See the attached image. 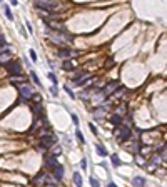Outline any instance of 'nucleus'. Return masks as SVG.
I'll use <instances>...</instances> for the list:
<instances>
[{"instance_id":"nucleus-1","label":"nucleus","mask_w":167,"mask_h":187,"mask_svg":"<svg viewBox=\"0 0 167 187\" xmlns=\"http://www.w3.org/2000/svg\"><path fill=\"white\" fill-rule=\"evenodd\" d=\"M37 9H40V10H47V14H50L52 10H55L59 7V2H45V0H39L35 4Z\"/></svg>"},{"instance_id":"nucleus-2","label":"nucleus","mask_w":167,"mask_h":187,"mask_svg":"<svg viewBox=\"0 0 167 187\" xmlns=\"http://www.w3.org/2000/svg\"><path fill=\"white\" fill-rule=\"evenodd\" d=\"M42 142H40V149H49L55 144V137L54 135H40Z\"/></svg>"},{"instance_id":"nucleus-3","label":"nucleus","mask_w":167,"mask_h":187,"mask_svg":"<svg viewBox=\"0 0 167 187\" xmlns=\"http://www.w3.org/2000/svg\"><path fill=\"white\" fill-rule=\"evenodd\" d=\"M7 70L10 72L12 77H15V75H20V72H22L20 64H19V62H9V64H7Z\"/></svg>"},{"instance_id":"nucleus-4","label":"nucleus","mask_w":167,"mask_h":187,"mask_svg":"<svg viewBox=\"0 0 167 187\" xmlns=\"http://www.w3.org/2000/svg\"><path fill=\"white\" fill-rule=\"evenodd\" d=\"M19 92H20V95L24 99H30L32 95H34V92H32V89L29 87V85H20V87H19Z\"/></svg>"},{"instance_id":"nucleus-5","label":"nucleus","mask_w":167,"mask_h":187,"mask_svg":"<svg viewBox=\"0 0 167 187\" xmlns=\"http://www.w3.org/2000/svg\"><path fill=\"white\" fill-rule=\"evenodd\" d=\"M117 137H119V140H127L129 137H131V129H127V127H122V129L117 132Z\"/></svg>"},{"instance_id":"nucleus-6","label":"nucleus","mask_w":167,"mask_h":187,"mask_svg":"<svg viewBox=\"0 0 167 187\" xmlns=\"http://www.w3.org/2000/svg\"><path fill=\"white\" fill-rule=\"evenodd\" d=\"M54 177H55V181H62V177H64V167L60 166V164H57V166L54 167Z\"/></svg>"},{"instance_id":"nucleus-7","label":"nucleus","mask_w":167,"mask_h":187,"mask_svg":"<svg viewBox=\"0 0 167 187\" xmlns=\"http://www.w3.org/2000/svg\"><path fill=\"white\" fill-rule=\"evenodd\" d=\"M45 166H47V169H52L54 171V167L57 166V159H55V156H50L45 159Z\"/></svg>"},{"instance_id":"nucleus-8","label":"nucleus","mask_w":167,"mask_h":187,"mask_svg":"<svg viewBox=\"0 0 167 187\" xmlns=\"http://www.w3.org/2000/svg\"><path fill=\"white\" fill-rule=\"evenodd\" d=\"M50 40H54L55 44H64V35H60V32L59 34H50Z\"/></svg>"},{"instance_id":"nucleus-9","label":"nucleus","mask_w":167,"mask_h":187,"mask_svg":"<svg viewBox=\"0 0 167 187\" xmlns=\"http://www.w3.org/2000/svg\"><path fill=\"white\" fill-rule=\"evenodd\" d=\"M134 187H144V184H146V179L144 177H141V176H137V177H134Z\"/></svg>"},{"instance_id":"nucleus-10","label":"nucleus","mask_w":167,"mask_h":187,"mask_svg":"<svg viewBox=\"0 0 167 187\" xmlns=\"http://www.w3.org/2000/svg\"><path fill=\"white\" fill-rule=\"evenodd\" d=\"M10 57V52H0V64H9Z\"/></svg>"},{"instance_id":"nucleus-11","label":"nucleus","mask_w":167,"mask_h":187,"mask_svg":"<svg viewBox=\"0 0 167 187\" xmlns=\"http://www.w3.org/2000/svg\"><path fill=\"white\" fill-rule=\"evenodd\" d=\"M89 79H92V77L89 75V74H84V75H82L80 79H77V80H75V85H84V84L87 82Z\"/></svg>"},{"instance_id":"nucleus-12","label":"nucleus","mask_w":167,"mask_h":187,"mask_svg":"<svg viewBox=\"0 0 167 187\" xmlns=\"http://www.w3.org/2000/svg\"><path fill=\"white\" fill-rule=\"evenodd\" d=\"M74 182H75V187H82V176L79 172H74Z\"/></svg>"},{"instance_id":"nucleus-13","label":"nucleus","mask_w":167,"mask_h":187,"mask_svg":"<svg viewBox=\"0 0 167 187\" xmlns=\"http://www.w3.org/2000/svg\"><path fill=\"white\" fill-rule=\"evenodd\" d=\"M110 122H112V125H120L122 124V117H120L119 114H115L110 117Z\"/></svg>"},{"instance_id":"nucleus-14","label":"nucleus","mask_w":167,"mask_h":187,"mask_svg":"<svg viewBox=\"0 0 167 187\" xmlns=\"http://www.w3.org/2000/svg\"><path fill=\"white\" fill-rule=\"evenodd\" d=\"M95 149H97V154H99L100 157H105V156H107V151H105V147H104V146L97 144V146H95Z\"/></svg>"},{"instance_id":"nucleus-15","label":"nucleus","mask_w":167,"mask_h":187,"mask_svg":"<svg viewBox=\"0 0 167 187\" xmlns=\"http://www.w3.org/2000/svg\"><path fill=\"white\" fill-rule=\"evenodd\" d=\"M59 55H60V57H70V55H74V52L70 50V49H60Z\"/></svg>"},{"instance_id":"nucleus-16","label":"nucleus","mask_w":167,"mask_h":187,"mask_svg":"<svg viewBox=\"0 0 167 187\" xmlns=\"http://www.w3.org/2000/svg\"><path fill=\"white\" fill-rule=\"evenodd\" d=\"M30 77H32V80H34V84L40 87V85H42V82H40V80H39V75H37V74L34 72V70H30Z\"/></svg>"},{"instance_id":"nucleus-17","label":"nucleus","mask_w":167,"mask_h":187,"mask_svg":"<svg viewBox=\"0 0 167 187\" xmlns=\"http://www.w3.org/2000/svg\"><path fill=\"white\" fill-rule=\"evenodd\" d=\"M32 110H34V114H35L37 117H44V110H42L40 105H35V107H34Z\"/></svg>"},{"instance_id":"nucleus-18","label":"nucleus","mask_w":167,"mask_h":187,"mask_svg":"<svg viewBox=\"0 0 167 187\" xmlns=\"http://www.w3.org/2000/svg\"><path fill=\"white\" fill-rule=\"evenodd\" d=\"M62 69H64V70H67V72H70V70H74V65H72V62H70V60H65V62H64V65H62Z\"/></svg>"},{"instance_id":"nucleus-19","label":"nucleus","mask_w":167,"mask_h":187,"mask_svg":"<svg viewBox=\"0 0 167 187\" xmlns=\"http://www.w3.org/2000/svg\"><path fill=\"white\" fill-rule=\"evenodd\" d=\"M115 87H117V84H115V82H110L109 85L105 87V94H110L112 90H115Z\"/></svg>"},{"instance_id":"nucleus-20","label":"nucleus","mask_w":167,"mask_h":187,"mask_svg":"<svg viewBox=\"0 0 167 187\" xmlns=\"http://www.w3.org/2000/svg\"><path fill=\"white\" fill-rule=\"evenodd\" d=\"M4 12H5V15H7V19H9V20H14V15H12V12H10V9H9V7H4Z\"/></svg>"},{"instance_id":"nucleus-21","label":"nucleus","mask_w":167,"mask_h":187,"mask_svg":"<svg viewBox=\"0 0 167 187\" xmlns=\"http://www.w3.org/2000/svg\"><path fill=\"white\" fill-rule=\"evenodd\" d=\"M112 164H114L115 167H119L120 164H122V162H120V159H119L117 156H112Z\"/></svg>"},{"instance_id":"nucleus-22","label":"nucleus","mask_w":167,"mask_h":187,"mask_svg":"<svg viewBox=\"0 0 167 187\" xmlns=\"http://www.w3.org/2000/svg\"><path fill=\"white\" fill-rule=\"evenodd\" d=\"M75 135H77V139H79V142H85V139H84V135H82V132H80V130H77V132H75Z\"/></svg>"},{"instance_id":"nucleus-23","label":"nucleus","mask_w":167,"mask_h":187,"mask_svg":"<svg viewBox=\"0 0 167 187\" xmlns=\"http://www.w3.org/2000/svg\"><path fill=\"white\" fill-rule=\"evenodd\" d=\"M29 55H30V59L34 60V62H37V54H35V50H34V49H32L30 52H29Z\"/></svg>"},{"instance_id":"nucleus-24","label":"nucleus","mask_w":167,"mask_h":187,"mask_svg":"<svg viewBox=\"0 0 167 187\" xmlns=\"http://www.w3.org/2000/svg\"><path fill=\"white\" fill-rule=\"evenodd\" d=\"M65 92L69 94V97H70V99H75V95H74V92H72V90H70L69 87H65Z\"/></svg>"},{"instance_id":"nucleus-25","label":"nucleus","mask_w":167,"mask_h":187,"mask_svg":"<svg viewBox=\"0 0 167 187\" xmlns=\"http://www.w3.org/2000/svg\"><path fill=\"white\" fill-rule=\"evenodd\" d=\"M90 184H92V187H99V181H97V179H94V177L90 179Z\"/></svg>"},{"instance_id":"nucleus-26","label":"nucleus","mask_w":167,"mask_h":187,"mask_svg":"<svg viewBox=\"0 0 167 187\" xmlns=\"http://www.w3.org/2000/svg\"><path fill=\"white\" fill-rule=\"evenodd\" d=\"M4 45H7V40L4 35H0V47H4Z\"/></svg>"},{"instance_id":"nucleus-27","label":"nucleus","mask_w":167,"mask_h":187,"mask_svg":"<svg viewBox=\"0 0 167 187\" xmlns=\"http://www.w3.org/2000/svg\"><path fill=\"white\" fill-rule=\"evenodd\" d=\"M49 79H50L54 84H57V79H55V75H54V74H49Z\"/></svg>"},{"instance_id":"nucleus-28","label":"nucleus","mask_w":167,"mask_h":187,"mask_svg":"<svg viewBox=\"0 0 167 187\" xmlns=\"http://www.w3.org/2000/svg\"><path fill=\"white\" fill-rule=\"evenodd\" d=\"M72 120H74V124H75V125L79 124V117H77L75 114H72Z\"/></svg>"},{"instance_id":"nucleus-29","label":"nucleus","mask_w":167,"mask_h":187,"mask_svg":"<svg viewBox=\"0 0 167 187\" xmlns=\"http://www.w3.org/2000/svg\"><path fill=\"white\" fill-rule=\"evenodd\" d=\"M80 167H82V169H87V161H85V159H82V164H80Z\"/></svg>"},{"instance_id":"nucleus-30","label":"nucleus","mask_w":167,"mask_h":187,"mask_svg":"<svg viewBox=\"0 0 167 187\" xmlns=\"http://www.w3.org/2000/svg\"><path fill=\"white\" fill-rule=\"evenodd\" d=\"M50 92H52V94H54V95H57V87H55V85H54V87H52V89H50Z\"/></svg>"},{"instance_id":"nucleus-31","label":"nucleus","mask_w":167,"mask_h":187,"mask_svg":"<svg viewBox=\"0 0 167 187\" xmlns=\"http://www.w3.org/2000/svg\"><path fill=\"white\" fill-rule=\"evenodd\" d=\"M107 187H117V186H115L114 182H110V184H109V186H107Z\"/></svg>"}]
</instances>
